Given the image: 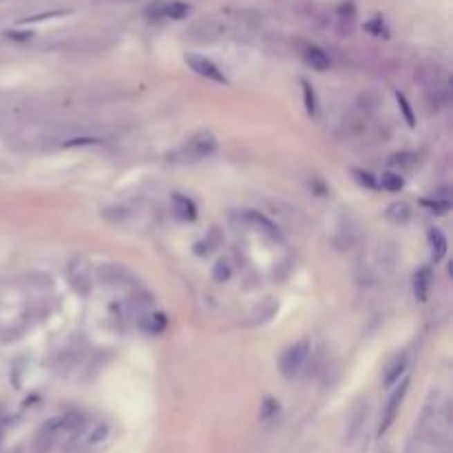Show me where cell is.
Masks as SVG:
<instances>
[{
	"label": "cell",
	"instance_id": "1",
	"mask_svg": "<svg viewBox=\"0 0 453 453\" xmlns=\"http://www.w3.org/2000/svg\"><path fill=\"white\" fill-rule=\"evenodd\" d=\"M407 391H409V380H407V378L398 380V382L394 385V389H391L387 403H385V407H382V414H380V427H378V434L380 436L387 434L389 427L396 423V418H398V414H400V407L405 403Z\"/></svg>",
	"mask_w": 453,
	"mask_h": 453
},
{
	"label": "cell",
	"instance_id": "2",
	"mask_svg": "<svg viewBox=\"0 0 453 453\" xmlns=\"http://www.w3.org/2000/svg\"><path fill=\"white\" fill-rule=\"evenodd\" d=\"M308 356H310V343L308 341L294 343L292 347H288L286 352H283V356L279 360L281 373L286 378H297L301 369L305 367V362H308Z\"/></svg>",
	"mask_w": 453,
	"mask_h": 453
},
{
	"label": "cell",
	"instance_id": "3",
	"mask_svg": "<svg viewBox=\"0 0 453 453\" xmlns=\"http://www.w3.org/2000/svg\"><path fill=\"white\" fill-rule=\"evenodd\" d=\"M214 151H217V140H214V135L208 133V131H201L197 135H192V138L181 146V151L177 153L179 157H184V160H203V157H210Z\"/></svg>",
	"mask_w": 453,
	"mask_h": 453
},
{
	"label": "cell",
	"instance_id": "4",
	"mask_svg": "<svg viewBox=\"0 0 453 453\" xmlns=\"http://www.w3.org/2000/svg\"><path fill=\"white\" fill-rule=\"evenodd\" d=\"M184 60H186V64H188L190 69L195 71L197 75L206 77V80H210V82H217V84H228V77H225L223 71L219 69V66L214 64L212 60H208L206 55H199V53H186V55H184Z\"/></svg>",
	"mask_w": 453,
	"mask_h": 453
},
{
	"label": "cell",
	"instance_id": "5",
	"mask_svg": "<svg viewBox=\"0 0 453 453\" xmlns=\"http://www.w3.org/2000/svg\"><path fill=\"white\" fill-rule=\"evenodd\" d=\"M149 16H155V18H171V20H181V18H186L190 14V5L186 3H179V0H175V3H166V5H155L153 9L146 11Z\"/></svg>",
	"mask_w": 453,
	"mask_h": 453
},
{
	"label": "cell",
	"instance_id": "6",
	"mask_svg": "<svg viewBox=\"0 0 453 453\" xmlns=\"http://www.w3.org/2000/svg\"><path fill=\"white\" fill-rule=\"evenodd\" d=\"M173 206H175V214L179 219L184 221H192L197 217V206L195 201L188 199L186 195H181V192H175L173 195Z\"/></svg>",
	"mask_w": 453,
	"mask_h": 453
},
{
	"label": "cell",
	"instance_id": "7",
	"mask_svg": "<svg viewBox=\"0 0 453 453\" xmlns=\"http://www.w3.org/2000/svg\"><path fill=\"white\" fill-rule=\"evenodd\" d=\"M427 237H429V246H432L434 261H443V259L447 257V250H449V241H447L445 232L438 230V228H432Z\"/></svg>",
	"mask_w": 453,
	"mask_h": 453
},
{
	"label": "cell",
	"instance_id": "8",
	"mask_svg": "<svg viewBox=\"0 0 453 453\" xmlns=\"http://www.w3.org/2000/svg\"><path fill=\"white\" fill-rule=\"evenodd\" d=\"M303 60L308 62L312 69H316V71H327V69H330V55H327L319 47H305Z\"/></svg>",
	"mask_w": 453,
	"mask_h": 453
},
{
	"label": "cell",
	"instance_id": "9",
	"mask_svg": "<svg viewBox=\"0 0 453 453\" xmlns=\"http://www.w3.org/2000/svg\"><path fill=\"white\" fill-rule=\"evenodd\" d=\"M407 362H409L407 356H398V358H394V362H389V367L385 371V378H382L385 387H394V385L400 380V376L407 371Z\"/></svg>",
	"mask_w": 453,
	"mask_h": 453
},
{
	"label": "cell",
	"instance_id": "10",
	"mask_svg": "<svg viewBox=\"0 0 453 453\" xmlns=\"http://www.w3.org/2000/svg\"><path fill=\"white\" fill-rule=\"evenodd\" d=\"M412 206L409 203H405V201H396L391 203V206H387V210H385V217H387L391 223H407L412 219Z\"/></svg>",
	"mask_w": 453,
	"mask_h": 453
},
{
	"label": "cell",
	"instance_id": "11",
	"mask_svg": "<svg viewBox=\"0 0 453 453\" xmlns=\"http://www.w3.org/2000/svg\"><path fill=\"white\" fill-rule=\"evenodd\" d=\"M429 286H432V270L420 268V270L416 272V279H414V292H416V299L418 301H427Z\"/></svg>",
	"mask_w": 453,
	"mask_h": 453
},
{
	"label": "cell",
	"instance_id": "12",
	"mask_svg": "<svg viewBox=\"0 0 453 453\" xmlns=\"http://www.w3.org/2000/svg\"><path fill=\"white\" fill-rule=\"evenodd\" d=\"M142 327L149 334H160V332H164L166 330V316L164 314H149L146 316V321L142 323Z\"/></svg>",
	"mask_w": 453,
	"mask_h": 453
},
{
	"label": "cell",
	"instance_id": "13",
	"mask_svg": "<svg viewBox=\"0 0 453 453\" xmlns=\"http://www.w3.org/2000/svg\"><path fill=\"white\" fill-rule=\"evenodd\" d=\"M109 436V427L107 425H95L93 429H89V434L84 436V445L86 447H95L102 440Z\"/></svg>",
	"mask_w": 453,
	"mask_h": 453
},
{
	"label": "cell",
	"instance_id": "14",
	"mask_svg": "<svg viewBox=\"0 0 453 453\" xmlns=\"http://www.w3.org/2000/svg\"><path fill=\"white\" fill-rule=\"evenodd\" d=\"M303 84V102H305V111L310 113V115H316V111H319V104H316V93L310 82H301Z\"/></svg>",
	"mask_w": 453,
	"mask_h": 453
},
{
	"label": "cell",
	"instance_id": "15",
	"mask_svg": "<svg viewBox=\"0 0 453 453\" xmlns=\"http://www.w3.org/2000/svg\"><path fill=\"white\" fill-rule=\"evenodd\" d=\"M378 184H380L385 190H389V192H398V190L405 186V181H403L400 175H396V173H382V177H380Z\"/></svg>",
	"mask_w": 453,
	"mask_h": 453
},
{
	"label": "cell",
	"instance_id": "16",
	"mask_svg": "<svg viewBox=\"0 0 453 453\" xmlns=\"http://www.w3.org/2000/svg\"><path fill=\"white\" fill-rule=\"evenodd\" d=\"M246 217L250 219V221H255L257 225H264V230L268 232V234H272V237H277L279 234V230L275 228V223H272L270 219H266L261 212H255V210H248L246 212Z\"/></svg>",
	"mask_w": 453,
	"mask_h": 453
},
{
	"label": "cell",
	"instance_id": "17",
	"mask_svg": "<svg viewBox=\"0 0 453 453\" xmlns=\"http://www.w3.org/2000/svg\"><path fill=\"white\" fill-rule=\"evenodd\" d=\"M279 414V400L277 398H266L264 405H261V412H259V418L261 420H272V418H277Z\"/></svg>",
	"mask_w": 453,
	"mask_h": 453
},
{
	"label": "cell",
	"instance_id": "18",
	"mask_svg": "<svg viewBox=\"0 0 453 453\" xmlns=\"http://www.w3.org/2000/svg\"><path fill=\"white\" fill-rule=\"evenodd\" d=\"M212 279L217 281V283H225L230 279V266H228V261H217L214 264V268H212Z\"/></svg>",
	"mask_w": 453,
	"mask_h": 453
},
{
	"label": "cell",
	"instance_id": "19",
	"mask_svg": "<svg viewBox=\"0 0 453 453\" xmlns=\"http://www.w3.org/2000/svg\"><path fill=\"white\" fill-rule=\"evenodd\" d=\"M354 179L358 181L360 186H365V188H376L378 186V181L373 179V175L367 173V171H360V168H354Z\"/></svg>",
	"mask_w": 453,
	"mask_h": 453
},
{
	"label": "cell",
	"instance_id": "20",
	"mask_svg": "<svg viewBox=\"0 0 453 453\" xmlns=\"http://www.w3.org/2000/svg\"><path fill=\"white\" fill-rule=\"evenodd\" d=\"M396 100H398V107H400V111L405 113L407 124H409V127H414V124H416V118H414V113H412L409 102H407V98H405L403 93H396Z\"/></svg>",
	"mask_w": 453,
	"mask_h": 453
},
{
	"label": "cell",
	"instance_id": "21",
	"mask_svg": "<svg viewBox=\"0 0 453 453\" xmlns=\"http://www.w3.org/2000/svg\"><path fill=\"white\" fill-rule=\"evenodd\" d=\"M89 144H100L98 138H71V140H66L62 146L64 149H73V146H89Z\"/></svg>",
	"mask_w": 453,
	"mask_h": 453
},
{
	"label": "cell",
	"instance_id": "22",
	"mask_svg": "<svg viewBox=\"0 0 453 453\" xmlns=\"http://www.w3.org/2000/svg\"><path fill=\"white\" fill-rule=\"evenodd\" d=\"M425 206L432 208V212H438V214H445L449 208H451V203L449 201H425Z\"/></svg>",
	"mask_w": 453,
	"mask_h": 453
},
{
	"label": "cell",
	"instance_id": "23",
	"mask_svg": "<svg viewBox=\"0 0 453 453\" xmlns=\"http://www.w3.org/2000/svg\"><path fill=\"white\" fill-rule=\"evenodd\" d=\"M58 16H64V11H49V14H38V16H31L22 22H38V20H49V18H58Z\"/></svg>",
	"mask_w": 453,
	"mask_h": 453
}]
</instances>
